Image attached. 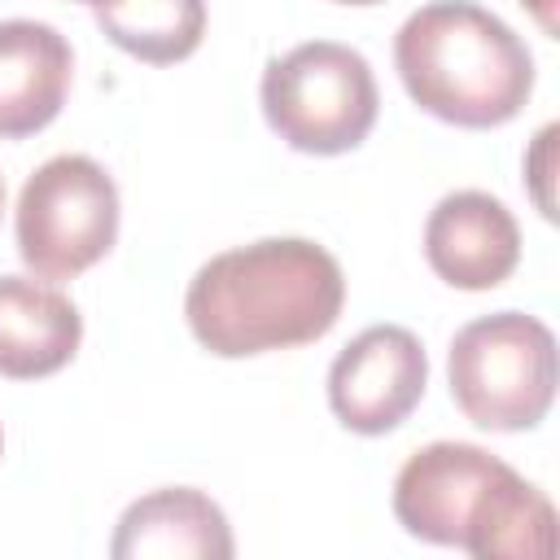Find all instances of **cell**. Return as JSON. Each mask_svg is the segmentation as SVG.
<instances>
[{
  "label": "cell",
  "mask_w": 560,
  "mask_h": 560,
  "mask_svg": "<svg viewBox=\"0 0 560 560\" xmlns=\"http://www.w3.org/2000/svg\"><path fill=\"white\" fill-rule=\"evenodd\" d=\"M337 4H381V0H337Z\"/></svg>",
  "instance_id": "cell-15"
},
{
  "label": "cell",
  "mask_w": 560,
  "mask_h": 560,
  "mask_svg": "<svg viewBox=\"0 0 560 560\" xmlns=\"http://www.w3.org/2000/svg\"><path fill=\"white\" fill-rule=\"evenodd\" d=\"M424 258L455 289H494L521 262V228L499 197L459 188L429 210Z\"/></svg>",
  "instance_id": "cell-8"
},
{
  "label": "cell",
  "mask_w": 560,
  "mask_h": 560,
  "mask_svg": "<svg viewBox=\"0 0 560 560\" xmlns=\"http://www.w3.org/2000/svg\"><path fill=\"white\" fill-rule=\"evenodd\" d=\"M0 210H4V179H0Z\"/></svg>",
  "instance_id": "cell-16"
},
{
  "label": "cell",
  "mask_w": 560,
  "mask_h": 560,
  "mask_svg": "<svg viewBox=\"0 0 560 560\" xmlns=\"http://www.w3.org/2000/svg\"><path fill=\"white\" fill-rule=\"evenodd\" d=\"M551 144H556V122H547L538 136H534V149L525 158V175H529V188H534V201L547 219H556V201H551Z\"/></svg>",
  "instance_id": "cell-13"
},
{
  "label": "cell",
  "mask_w": 560,
  "mask_h": 560,
  "mask_svg": "<svg viewBox=\"0 0 560 560\" xmlns=\"http://www.w3.org/2000/svg\"><path fill=\"white\" fill-rule=\"evenodd\" d=\"M74 52L48 22L9 18L0 22V136H35L48 127L70 92Z\"/></svg>",
  "instance_id": "cell-9"
},
{
  "label": "cell",
  "mask_w": 560,
  "mask_h": 560,
  "mask_svg": "<svg viewBox=\"0 0 560 560\" xmlns=\"http://www.w3.org/2000/svg\"><path fill=\"white\" fill-rule=\"evenodd\" d=\"M521 4L538 18V26H542L547 35H556V31H560V18H556V13H560V0H521Z\"/></svg>",
  "instance_id": "cell-14"
},
{
  "label": "cell",
  "mask_w": 560,
  "mask_h": 560,
  "mask_svg": "<svg viewBox=\"0 0 560 560\" xmlns=\"http://www.w3.org/2000/svg\"><path fill=\"white\" fill-rule=\"evenodd\" d=\"M376 74L363 52L337 39H311L267 61L262 114L271 131L302 153H346L368 140L376 122Z\"/></svg>",
  "instance_id": "cell-5"
},
{
  "label": "cell",
  "mask_w": 560,
  "mask_h": 560,
  "mask_svg": "<svg viewBox=\"0 0 560 560\" xmlns=\"http://www.w3.org/2000/svg\"><path fill=\"white\" fill-rule=\"evenodd\" d=\"M446 376L455 407L477 429H534L556 398V337L525 311L481 315L455 332Z\"/></svg>",
  "instance_id": "cell-4"
},
{
  "label": "cell",
  "mask_w": 560,
  "mask_h": 560,
  "mask_svg": "<svg viewBox=\"0 0 560 560\" xmlns=\"http://www.w3.org/2000/svg\"><path fill=\"white\" fill-rule=\"evenodd\" d=\"M18 254L39 280H74L114 249L118 188L88 153L48 158L18 197Z\"/></svg>",
  "instance_id": "cell-6"
},
{
  "label": "cell",
  "mask_w": 560,
  "mask_h": 560,
  "mask_svg": "<svg viewBox=\"0 0 560 560\" xmlns=\"http://www.w3.org/2000/svg\"><path fill=\"white\" fill-rule=\"evenodd\" d=\"M407 96L455 127H499L534 92V57L521 35L472 0H433L394 35Z\"/></svg>",
  "instance_id": "cell-3"
},
{
  "label": "cell",
  "mask_w": 560,
  "mask_h": 560,
  "mask_svg": "<svg viewBox=\"0 0 560 560\" xmlns=\"http://www.w3.org/2000/svg\"><path fill=\"white\" fill-rule=\"evenodd\" d=\"M429 385V359L411 328L372 324L328 368V407L354 433L398 429Z\"/></svg>",
  "instance_id": "cell-7"
},
{
  "label": "cell",
  "mask_w": 560,
  "mask_h": 560,
  "mask_svg": "<svg viewBox=\"0 0 560 560\" xmlns=\"http://www.w3.org/2000/svg\"><path fill=\"white\" fill-rule=\"evenodd\" d=\"M346 302L341 262L306 236H267L197 267L184 293L192 337L219 359L319 341Z\"/></svg>",
  "instance_id": "cell-1"
},
{
  "label": "cell",
  "mask_w": 560,
  "mask_h": 560,
  "mask_svg": "<svg viewBox=\"0 0 560 560\" xmlns=\"http://www.w3.org/2000/svg\"><path fill=\"white\" fill-rule=\"evenodd\" d=\"M114 560H228L232 556V529L223 508L192 490V486H166L144 499H136L109 542Z\"/></svg>",
  "instance_id": "cell-10"
},
{
  "label": "cell",
  "mask_w": 560,
  "mask_h": 560,
  "mask_svg": "<svg viewBox=\"0 0 560 560\" xmlns=\"http://www.w3.org/2000/svg\"><path fill=\"white\" fill-rule=\"evenodd\" d=\"M0 446H4V433H0Z\"/></svg>",
  "instance_id": "cell-17"
},
{
  "label": "cell",
  "mask_w": 560,
  "mask_h": 560,
  "mask_svg": "<svg viewBox=\"0 0 560 560\" xmlns=\"http://www.w3.org/2000/svg\"><path fill=\"white\" fill-rule=\"evenodd\" d=\"M92 9L122 52L153 66L184 61L206 35V0H96Z\"/></svg>",
  "instance_id": "cell-12"
},
{
  "label": "cell",
  "mask_w": 560,
  "mask_h": 560,
  "mask_svg": "<svg viewBox=\"0 0 560 560\" xmlns=\"http://www.w3.org/2000/svg\"><path fill=\"white\" fill-rule=\"evenodd\" d=\"M83 341L79 306L31 276H0V376L35 381L61 372Z\"/></svg>",
  "instance_id": "cell-11"
},
{
  "label": "cell",
  "mask_w": 560,
  "mask_h": 560,
  "mask_svg": "<svg viewBox=\"0 0 560 560\" xmlns=\"http://www.w3.org/2000/svg\"><path fill=\"white\" fill-rule=\"evenodd\" d=\"M88 4H96V0H88Z\"/></svg>",
  "instance_id": "cell-18"
},
{
  "label": "cell",
  "mask_w": 560,
  "mask_h": 560,
  "mask_svg": "<svg viewBox=\"0 0 560 560\" xmlns=\"http://www.w3.org/2000/svg\"><path fill=\"white\" fill-rule=\"evenodd\" d=\"M394 516L407 534L477 560H547L551 499L472 442H429L394 477Z\"/></svg>",
  "instance_id": "cell-2"
}]
</instances>
